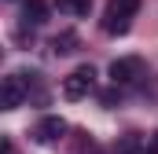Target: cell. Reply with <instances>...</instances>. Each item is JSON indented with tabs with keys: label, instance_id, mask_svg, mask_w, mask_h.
Instances as JSON below:
<instances>
[{
	"label": "cell",
	"instance_id": "6da1fadb",
	"mask_svg": "<svg viewBox=\"0 0 158 154\" xmlns=\"http://www.w3.org/2000/svg\"><path fill=\"white\" fill-rule=\"evenodd\" d=\"M136 11H140V0H110V4H107V11H103V30H107L110 37L129 33V26H132Z\"/></svg>",
	"mask_w": 158,
	"mask_h": 154
},
{
	"label": "cell",
	"instance_id": "5b68a950",
	"mask_svg": "<svg viewBox=\"0 0 158 154\" xmlns=\"http://www.w3.org/2000/svg\"><path fill=\"white\" fill-rule=\"evenodd\" d=\"M63 132H66V121L63 117H40L37 128H33V140L37 143H55Z\"/></svg>",
	"mask_w": 158,
	"mask_h": 154
},
{
	"label": "cell",
	"instance_id": "277c9868",
	"mask_svg": "<svg viewBox=\"0 0 158 154\" xmlns=\"http://www.w3.org/2000/svg\"><path fill=\"white\" fill-rule=\"evenodd\" d=\"M92 84H96V70L92 66H77L74 74H66V81H63V95L66 99H85L92 92Z\"/></svg>",
	"mask_w": 158,
	"mask_h": 154
},
{
	"label": "cell",
	"instance_id": "7a4b0ae2",
	"mask_svg": "<svg viewBox=\"0 0 158 154\" xmlns=\"http://www.w3.org/2000/svg\"><path fill=\"white\" fill-rule=\"evenodd\" d=\"M107 74H110L114 84H136V81L143 77V59H140V55H121V59L110 63Z\"/></svg>",
	"mask_w": 158,
	"mask_h": 154
},
{
	"label": "cell",
	"instance_id": "8992f818",
	"mask_svg": "<svg viewBox=\"0 0 158 154\" xmlns=\"http://www.w3.org/2000/svg\"><path fill=\"white\" fill-rule=\"evenodd\" d=\"M22 18H26V22H33V26H40V22L48 18V4H44V0H26Z\"/></svg>",
	"mask_w": 158,
	"mask_h": 154
},
{
	"label": "cell",
	"instance_id": "ba28073f",
	"mask_svg": "<svg viewBox=\"0 0 158 154\" xmlns=\"http://www.w3.org/2000/svg\"><path fill=\"white\" fill-rule=\"evenodd\" d=\"M74 44H77V37H74V33H63V37H55V40H52V48H55L59 55H66V51H74Z\"/></svg>",
	"mask_w": 158,
	"mask_h": 154
},
{
	"label": "cell",
	"instance_id": "3957f363",
	"mask_svg": "<svg viewBox=\"0 0 158 154\" xmlns=\"http://www.w3.org/2000/svg\"><path fill=\"white\" fill-rule=\"evenodd\" d=\"M26 95H30V84L22 81V74H7L4 77V84H0V107L4 110H19L26 103Z\"/></svg>",
	"mask_w": 158,
	"mask_h": 154
},
{
	"label": "cell",
	"instance_id": "52a82bcc",
	"mask_svg": "<svg viewBox=\"0 0 158 154\" xmlns=\"http://www.w3.org/2000/svg\"><path fill=\"white\" fill-rule=\"evenodd\" d=\"M55 4H59L63 15H74V18H81V15L92 11V0H55Z\"/></svg>",
	"mask_w": 158,
	"mask_h": 154
}]
</instances>
